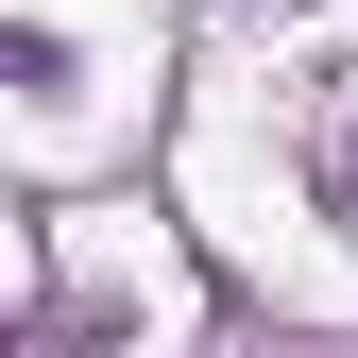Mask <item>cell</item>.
Wrapping results in <instances>:
<instances>
[{
	"mask_svg": "<svg viewBox=\"0 0 358 358\" xmlns=\"http://www.w3.org/2000/svg\"><path fill=\"white\" fill-rule=\"evenodd\" d=\"M290 154H307V205H324V222H358V52H324V69H307Z\"/></svg>",
	"mask_w": 358,
	"mask_h": 358,
	"instance_id": "obj_1",
	"label": "cell"
}]
</instances>
